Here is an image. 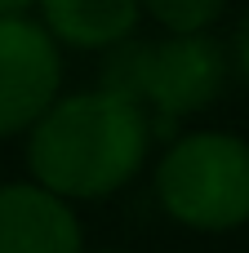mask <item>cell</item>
Masks as SVG:
<instances>
[{"instance_id":"6da1fadb","label":"cell","mask_w":249,"mask_h":253,"mask_svg":"<svg viewBox=\"0 0 249 253\" xmlns=\"http://www.w3.org/2000/svg\"><path fill=\"white\" fill-rule=\"evenodd\" d=\"M151 125L143 102L120 98L111 89L53 98L45 116L31 125L27 165L40 187L67 200H94L125 187L147 156Z\"/></svg>"},{"instance_id":"7a4b0ae2","label":"cell","mask_w":249,"mask_h":253,"mask_svg":"<svg viewBox=\"0 0 249 253\" xmlns=\"http://www.w3.org/2000/svg\"><path fill=\"white\" fill-rule=\"evenodd\" d=\"M156 196L169 218L196 231L249 222V142L232 133L178 138L156 169Z\"/></svg>"},{"instance_id":"3957f363","label":"cell","mask_w":249,"mask_h":253,"mask_svg":"<svg viewBox=\"0 0 249 253\" xmlns=\"http://www.w3.org/2000/svg\"><path fill=\"white\" fill-rule=\"evenodd\" d=\"M62 58L45 27L22 13H0V138L31 129L58 98Z\"/></svg>"},{"instance_id":"277c9868","label":"cell","mask_w":249,"mask_h":253,"mask_svg":"<svg viewBox=\"0 0 249 253\" xmlns=\"http://www.w3.org/2000/svg\"><path fill=\"white\" fill-rule=\"evenodd\" d=\"M223 80H227V49L205 31H174L169 40L151 44L143 102L156 107L160 133H169L178 116L209 107L223 93Z\"/></svg>"},{"instance_id":"5b68a950","label":"cell","mask_w":249,"mask_h":253,"mask_svg":"<svg viewBox=\"0 0 249 253\" xmlns=\"http://www.w3.org/2000/svg\"><path fill=\"white\" fill-rule=\"evenodd\" d=\"M0 253H80V222L67 196L40 182L0 187Z\"/></svg>"},{"instance_id":"8992f818","label":"cell","mask_w":249,"mask_h":253,"mask_svg":"<svg viewBox=\"0 0 249 253\" xmlns=\"http://www.w3.org/2000/svg\"><path fill=\"white\" fill-rule=\"evenodd\" d=\"M143 0H40L45 31L76 49H107L138 22Z\"/></svg>"},{"instance_id":"52a82bcc","label":"cell","mask_w":249,"mask_h":253,"mask_svg":"<svg viewBox=\"0 0 249 253\" xmlns=\"http://www.w3.org/2000/svg\"><path fill=\"white\" fill-rule=\"evenodd\" d=\"M147 62H151V44L147 40H116L107 44V62H102V89L143 102L147 98Z\"/></svg>"},{"instance_id":"ba28073f","label":"cell","mask_w":249,"mask_h":253,"mask_svg":"<svg viewBox=\"0 0 249 253\" xmlns=\"http://www.w3.org/2000/svg\"><path fill=\"white\" fill-rule=\"evenodd\" d=\"M143 4H147V13H151L160 27H169V31H205V27L223 13L227 0H143Z\"/></svg>"},{"instance_id":"9c48e42d","label":"cell","mask_w":249,"mask_h":253,"mask_svg":"<svg viewBox=\"0 0 249 253\" xmlns=\"http://www.w3.org/2000/svg\"><path fill=\"white\" fill-rule=\"evenodd\" d=\"M227 67H236V76L249 84V13L241 18V27H236V40H232V62Z\"/></svg>"},{"instance_id":"30bf717a","label":"cell","mask_w":249,"mask_h":253,"mask_svg":"<svg viewBox=\"0 0 249 253\" xmlns=\"http://www.w3.org/2000/svg\"><path fill=\"white\" fill-rule=\"evenodd\" d=\"M36 0H0V13H27Z\"/></svg>"},{"instance_id":"8fae6325","label":"cell","mask_w":249,"mask_h":253,"mask_svg":"<svg viewBox=\"0 0 249 253\" xmlns=\"http://www.w3.org/2000/svg\"><path fill=\"white\" fill-rule=\"evenodd\" d=\"M102 253H120V249H102Z\"/></svg>"}]
</instances>
